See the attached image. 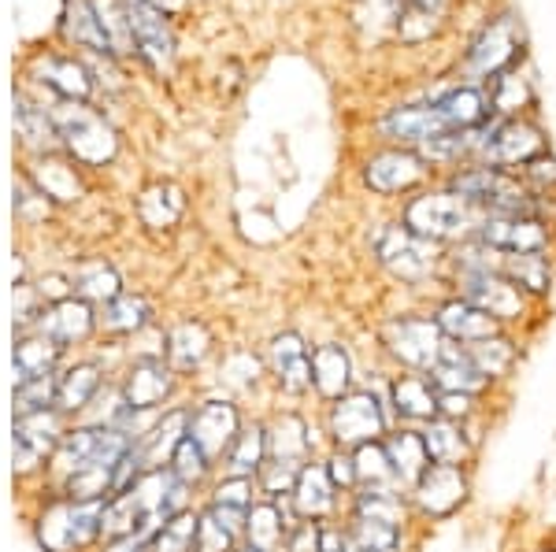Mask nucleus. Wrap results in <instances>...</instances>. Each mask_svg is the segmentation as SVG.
Instances as JSON below:
<instances>
[{
    "instance_id": "nucleus-43",
    "label": "nucleus",
    "mask_w": 556,
    "mask_h": 552,
    "mask_svg": "<svg viewBox=\"0 0 556 552\" xmlns=\"http://www.w3.org/2000/svg\"><path fill=\"white\" fill-rule=\"evenodd\" d=\"M397 527H386V523H371L353 515V527H349V545L364 552H397Z\"/></svg>"
},
{
    "instance_id": "nucleus-30",
    "label": "nucleus",
    "mask_w": 556,
    "mask_h": 552,
    "mask_svg": "<svg viewBox=\"0 0 556 552\" xmlns=\"http://www.w3.org/2000/svg\"><path fill=\"white\" fill-rule=\"evenodd\" d=\"M245 538L256 552L286 549V541H290V527H286V519H282V509H278L275 501L253 504V509H249V523H245Z\"/></svg>"
},
{
    "instance_id": "nucleus-6",
    "label": "nucleus",
    "mask_w": 556,
    "mask_h": 552,
    "mask_svg": "<svg viewBox=\"0 0 556 552\" xmlns=\"http://www.w3.org/2000/svg\"><path fill=\"white\" fill-rule=\"evenodd\" d=\"M123 20H127L130 38L138 44V56L146 60L149 67H156V70L172 67L175 34H172V23H167V12L156 0H123Z\"/></svg>"
},
{
    "instance_id": "nucleus-19",
    "label": "nucleus",
    "mask_w": 556,
    "mask_h": 552,
    "mask_svg": "<svg viewBox=\"0 0 556 552\" xmlns=\"http://www.w3.org/2000/svg\"><path fill=\"white\" fill-rule=\"evenodd\" d=\"M172 394V368L164 360H141L134 363L127 386H123V400L134 412H152L164 405V397Z\"/></svg>"
},
{
    "instance_id": "nucleus-7",
    "label": "nucleus",
    "mask_w": 556,
    "mask_h": 552,
    "mask_svg": "<svg viewBox=\"0 0 556 552\" xmlns=\"http://www.w3.org/2000/svg\"><path fill=\"white\" fill-rule=\"evenodd\" d=\"M382 431H386V415L371 389L338 397L334 408H330V434H334L338 449L353 452L367 441H379Z\"/></svg>"
},
{
    "instance_id": "nucleus-50",
    "label": "nucleus",
    "mask_w": 556,
    "mask_h": 552,
    "mask_svg": "<svg viewBox=\"0 0 556 552\" xmlns=\"http://www.w3.org/2000/svg\"><path fill=\"white\" fill-rule=\"evenodd\" d=\"M197 552H235V534L223 530L208 512L201 515V530H197Z\"/></svg>"
},
{
    "instance_id": "nucleus-36",
    "label": "nucleus",
    "mask_w": 556,
    "mask_h": 552,
    "mask_svg": "<svg viewBox=\"0 0 556 552\" xmlns=\"http://www.w3.org/2000/svg\"><path fill=\"white\" fill-rule=\"evenodd\" d=\"M501 274H508L519 290H549V260L542 253H501Z\"/></svg>"
},
{
    "instance_id": "nucleus-45",
    "label": "nucleus",
    "mask_w": 556,
    "mask_h": 552,
    "mask_svg": "<svg viewBox=\"0 0 556 552\" xmlns=\"http://www.w3.org/2000/svg\"><path fill=\"white\" fill-rule=\"evenodd\" d=\"M531 101V93H527V86L519 82L513 70H505V75L493 78V93H490V108L501 112V115H516L519 104Z\"/></svg>"
},
{
    "instance_id": "nucleus-41",
    "label": "nucleus",
    "mask_w": 556,
    "mask_h": 552,
    "mask_svg": "<svg viewBox=\"0 0 556 552\" xmlns=\"http://www.w3.org/2000/svg\"><path fill=\"white\" fill-rule=\"evenodd\" d=\"M146 323H149V300L146 297L119 293L112 305H104V331L130 334V331H141Z\"/></svg>"
},
{
    "instance_id": "nucleus-8",
    "label": "nucleus",
    "mask_w": 556,
    "mask_h": 552,
    "mask_svg": "<svg viewBox=\"0 0 556 552\" xmlns=\"http://www.w3.org/2000/svg\"><path fill=\"white\" fill-rule=\"evenodd\" d=\"M104 509L108 501H67L60 509H52L41 519V541L56 552L78 549L86 541H93L104 527Z\"/></svg>"
},
{
    "instance_id": "nucleus-5",
    "label": "nucleus",
    "mask_w": 556,
    "mask_h": 552,
    "mask_svg": "<svg viewBox=\"0 0 556 552\" xmlns=\"http://www.w3.org/2000/svg\"><path fill=\"white\" fill-rule=\"evenodd\" d=\"M382 342H386V349L405 363V368L424 371V375H427V371L438 363V356H442L450 337L442 334L438 319L405 316V319H393V323H386Z\"/></svg>"
},
{
    "instance_id": "nucleus-31",
    "label": "nucleus",
    "mask_w": 556,
    "mask_h": 552,
    "mask_svg": "<svg viewBox=\"0 0 556 552\" xmlns=\"http://www.w3.org/2000/svg\"><path fill=\"white\" fill-rule=\"evenodd\" d=\"M308 434H304V423L298 415H282L271 434H267V460H278V464H293L304 467L308 464Z\"/></svg>"
},
{
    "instance_id": "nucleus-52",
    "label": "nucleus",
    "mask_w": 556,
    "mask_h": 552,
    "mask_svg": "<svg viewBox=\"0 0 556 552\" xmlns=\"http://www.w3.org/2000/svg\"><path fill=\"white\" fill-rule=\"evenodd\" d=\"M286 552H323V527L319 523H301V527L290 530V541H286Z\"/></svg>"
},
{
    "instance_id": "nucleus-46",
    "label": "nucleus",
    "mask_w": 556,
    "mask_h": 552,
    "mask_svg": "<svg viewBox=\"0 0 556 552\" xmlns=\"http://www.w3.org/2000/svg\"><path fill=\"white\" fill-rule=\"evenodd\" d=\"M172 471H175L178 478H182L186 486H193L197 478H204V471H208V457H204V449L190 438V434L178 441V449H175V457H172Z\"/></svg>"
},
{
    "instance_id": "nucleus-34",
    "label": "nucleus",
    "mask_w": 556,
    "mask_h": 552,
    "mask_svg": "<svg viewBox=\"0 0 556 552\" xmlns=\"http://www.w3.org/2000/svg\"><path fill=\"white\" fill-rule=\"evenodd\" d=\"M38 70H41V82L49 86V89H56L64 101H86V97H89L86 67L75 64V60L49 56L45 64H38Z\"/></svg>"
},
{
    "instance_id": "nucleus-48",
    "label": "nucleus",
    "mask_w": 556,
    "mask_h": 552,
    "mask_svg": "<svg viewBox=\"0 0 556 552\" xmlns=\"http://www.w3.org/2000/svg\"><path fill=\"white\" fill-rule=\"evenodd\" d=\"M15 127L23 130V138L30 141V145H49V138L56 133V123L26 101H15Z\"/></svg>"
},
{
    "instance_id": "nucleus-47",
    "label": "nucleus",
    "mask_w": 556,
    "mask_h": 552,
    "mask_svg": "<svg viewBox=\"0 0 556 552\" xmlns=\"http://www.w3.org/2000/svg\"><path fill=\"white\" fill-rule=\"evenodd\" d=\"M52 400H56V382H52V375L30 378V382H20V386H15V405H20V415L45 412Z\"/></svg>"
},
{
    "instance_id": "nucleus-27",
    "label": "nucleus",
    "mask_w": 556,
    "mask_h": 552,
    "mask_svg": "<svg viewBox=\"0 0 556 552\" xmlns=\"http://www.w3.org/2000/svg\"><path fill=\"white\" fill-rule=\"evenodd\" d=\"M349 382H353V360H349V352L342 345H319L312 352V386L323 397L338 400L349 394Z\"/></svg>"
},
{
    "instance_id": "nucleus-39",
    "label": "nucleus",
    "mask_w": 556,
    "mask_h": 552,
    "mask_svg": "<svg viewBox=\"0 0 556 552\" xmlns=\"http://www.w3.org/2000/svg\"><path fill=\"white\" fill-rule=\"evenodd\" d=\"M197 530H201V515L178 512L160 527L149 552H197Z\"/></svg>"
},
{
    "instance_id": "nucleus-49",
    "label": "nucleus",
    "mask_w": 556,
    "mask_h": 552,
    "mask_svg": "<svg viewBox=\"0 0 556 552\" xmlns=\"http://www.w3.org/2000/svg\"><path fill=\"white\" fill-rule=\"evenodd\" d=\"M260 478H264V493L282 497V493H293V489H298L301 467H293V464H278V460H267L264 471H260Z\"/></svg>"
},
{
    "instance_id": "nucleus-38",
    "label": "nucleus",
    "mask_w": 556,
    "mask_h": 552,
    "mask_svg": "<svg viewBox=\"0 0 556 552\" xmlns=\"http://www.w3.org/2000/svg\"><path fill=\"white\" fill-rule=\"evenodd\" d=\"M471 356V363L482 371L486 378H501L508 368L516 363V349H513V342L508 337H501V334H493V337H482V342H471V345H464Z\"/></svg>"
},
{
    "instance_id": "nucleus-18",
    "label": "nucleus",
    "mask_w": 556,
    "mask_h": 552,
    "mask_svg": "<svg viewBox=\"0 0 556 552\" xmlns=\"http://www.w3.org/2000/svg\"><path fill=\"white\" fill-rule=\"evenodd\" d=\"M60 441H64V434H60L56 408H45V412L20 415V420H15V460H20V467H34L45 452H52Z\"/></svg>"
},
{
    "instance_id": "nucleus-56",
    "label": "nucleus",
    "mask_w": 556,
    "mask_h": 552,
    "mask_svg": "<svg viewBox=\"0 0 556 552\" xmlns=\"http://www.w3.org/2000/svg\"><path fill=\"white\" fill-rule=\"evenodd\" d=\"M349 552H364V549H356V545H349Z\"/></svg>"
},
{
    "instance_id": "nucleus-12",
    "label": "nucleus",
    "mask_w": 556,
    "mask_h": 552,
    "mask_svg": "<svg viewBox=\"0 0 556 552\" xmlns=\"http://www.w3.org/2000/svg\"><path fill=\"white\" fill-rule=\"evenodd\" d=\"M412 497H416L419 512L430 515V519H442V515H453L464 504L468 478H464L460 464H430L424 478L412 486Z\"/></svg>"
},
{
    "instance_id": "nucleus-53",
    "label": "nucleus",
    "mask_w": 556,
    "mask_h": 552,
    "mask_svg": "<svg viewBox=\"0 0 556 552\" xmlns=\"http://www.w3.org/2000/svg\"><path fill=\"white\" fill-rule=\"evenodd\" d=\"M327 475H330V483H334L338 489H356V486H361V483H356V464H353V452H349V449L330 457Z\"/></svg>"
},
{
    "instance_id": "nucleus-1",
    "label": "nucleus",
    "mask_w": 556,
    "mask_h": 552,
    "mask_svg": "<svg viewBox=\"0 0 556 552\" xmlns=\"http://www.w3.org/2000/svg\"><path fill=\"white\" fill-rule=\"evenodd\" d=\"M479 208L468 204L460 193H419L405 208V227L412 234L427 238V242H453L471 230H479Z\"/></svg>"
},
{
    "instance_id": "nucleus-54",
    "label": "nucleus",
    "mask_w": 556,
    "mask_h": 552,
    "mask_svg": "<svg viewBox=\"0 0 556 552\" xmlns=\"http://www.w3.org/2000/svg\"><path fill=\"white\" fill-rule=\"evenodd\" d=\"M475 412L471 397L468 394H438V420H468V415Z\"/></svg>"
},
{
    "instance_id": "nucleus-14",
    "label": "nucleus",
    "mask_w": 556,
    "mask_h": 552,
    "mask_svg": "<svg viewBox=\"0 0 556 552\" xmlns=\"http://www.w3.org/2000/svg\"><path fill=\"white\" fill-rule=\"evenodd\" d=\"M490 167H508V164H534L538 156H545V138L534 123L527 119H505L497 123L490 145L482 149Z\"/></svg>"
},
{
    "instance_id": "nucleus-16",
    "label": "nucleus",
    "mask_w": 556,
    "mask_h": 552,
    "mask_svg": "<svg viewBox=\"0 0 556 552\" xmlns=\"http://www.w3.org/2000/svg\"><path fill=\"white\" fill-rule=\"evenodd\" d=\"M238 434V412L230 405H223V400H208V405L190 412V438L201 445L208 460L235 449Z\"/></svg>"
},
{
    "instance_id": "nucleus-9",
    "label": "nucleus",
    "mask_w": 556,
    "mask_h": 552,
    "mask_svg": "<svg viewBox=\"0 0 556 552\" xmlns=\"http://www.w3.org/2000/svg\"><path fill=\"white\" fill-rule=\"evenodd\" d=\"M523 52V30H519L516 15H497L468 49V70L471 75H505L508 67L519 60Z\"/></svg>"
},
{
    "instance_id": "nucleus-57",
    "label": "nucleus",
    "mask_w": 556,
    "mask_h": 552,
    "mask_svg": "<svg viewBox=\"0 0 556 552\" xmlns=\"http://www.w3.org/2000/svg\"><path fill=\"white\" fill-rule=\"evenodd\" d=\"M549 552H556V549H549Z\"/></svg>"
},
{
    "instance_id": "nucleus-13",
    "label": "nucleus",
    "mask_w": 556,
    "mask_h": 552,
    "mask_svg": "<svg viewBox=\"0 0 556 552\" xmlns=\"http://www.w3.org/2000/svg\"><path fill=\"white\" fill-rule=\"evenodd\" d=\"M427 178V159L412 149H386V153L371 156L364 167V182L375 193H405L416 190Z\"/></svg>"
},
{
    "instance_id": "nucleus-44",
    "label": "nucleus",
    "mask_w": 556,
    "mask_h": 552,
    "mask_svg": "<svg viewBox=\"0 0 556 552\" xmlns=\"http://www.w3.org/2000/svg\"><path fill=\"white\" fill-rule=\"evenodd\" d=\"M356 515L371 523H386V527H401L405 523V501H401V493H361L356 497Z\"/></svg>"
},
{
    "instance_id": "nucleus-37",
    "label": "nucleus",
    "mask_w": 556,
    "mask_h": 552,
    "mask_svg": "<svg viewBox=\"0 0 556 552\" xmlns=\"http://www.w3.org/2000/svg\"><path fill=\"white\" fill-rule=\"evenodd\" d=\"M267 464V434L253 426V431H241L235 449H230V475L235 478H253Z\"/></svg>"
},
{
    "instance_id": "nucleus-33",
    "label": "nucleus",
    "mask_w": 556,
    "mask_h": 552,
    "mask_svg": "<svg viewBox=\"0 0 556 552\" xmlns=\"http://www.w3.org/2000/svg\"><path fill=\"white\" fill-rule=\"evenodd\" d=\"M424 441H427V452L434 464H464L471 452L468 438H464V426L453 423V420H434L427 423L424 431Z\"/></svg>"
},
{
    "instance_id": "nucleus-23",
    "label": "nucleus",
    "mask_w": 556,
    "mask_h": 552,
    "mask_svg": "<svg viewBox=\"0 0 556 552\" xmlns=\"http://www.w3.org/2000/svg\"><path fill=\"white\" fill-rule=\"evenodd\" d=\"M353 464H356V483L361 493H401V478L390 464V452L379 441H367L361 449H353Z\"/></svg>"
},
{
    "instance_id": "nucleus-55",
    "label": "nucleus",
    "mask_w": 556,
    "mask_h": 552,
    "mask_svg": "<svg viewBox=\"0 0 556 552\" xmlns=\"http://www.w3.org/2000/svg\"><path fill=\"white\" fill-rule=\"evenodd\" d=\"M235 552H256V549H253V545H249V549H235Z\"/></svg>"
},
{
    "instance_id": "nucleus-20",
    "label": "nucleus",
    "mask_w": 556,
    "mask_h": 552,
    "mask_svg": "<svg viewBox=\"0 0 556 552\" xmlns=\"http://www.w3.org/2000/svg\"><path fill=\"white\" fill-rule=\"evenodd\" d=\"M271 368L286 394H304L312 389V352L298 334H282L271 342Z\"/></svg>"
},
{
    "instance_id": "nucleus-17",
    "label": "nucleus",
    "mask_w": 556,
    "mask_h": 552,
    "mask_svg": "<svg viewBox=\"0 0 556 552\" xmlns=\"http://www.w3.org/2000/svg\"><path fill=\"white\" fill-rule=\"evenodd\" d=\"M427 378L434 382L438 394H482V389L490 386V378L482 375L479 368L471 363L468 349H464L460 342H445L442 356H438V363L427 371Z\"/></svg>"
},
{
    "instance_id": "nucleus-24",
    "label": "nucleus",
    "mask_w": 556,
    "mask_h": 552,
    "mask_svg": "<svg viewBox=\"0 0 556 552\" xmlns=\"http://www.w3.org/2000/svg\"><path fill=\"white\" fill-rule=\"evenodd\" d=\"M334 493H338V486L330 483L327 464H304L298 489H293V504H298V512L304 519L316 523L334 512Z\"/></svg>"
},
{
    "instance_id": "nucleus-11",
    "label": "nucleus",
    "mask_w": 556,
    "mask_h": 552,
    "mask_svg": "<svg viewBox=\"0 0 556 552\" xmlns=\"http://www.w3.org/2000/svg\"><path fill=\"white\" fill-rule=\"evenodd\" d=\"M475 234L497 253H545L549 248V227L538 216H482Z\"/></svg>"
},
{
    "instance_id": "nucleus-21",
    "label": "nucleus",
    "mask_w": 556,
    "mask_h": 552,
    "mask_svg": "<svg viewBox=\"0 0 556 552\" xmlns=\"http://www.w3.org/2000/svg\"><path fill=\"white\" fill-rule=\"evenodd\" d=\"M438 326L450 342H460V345H471V342H482V337H493L501 331V323L493 316H486L482 308H475L471 300H450V305L438 308Z\"/></svg>"
},
{
    "instance_id": "nucleus-51",
    "label": "nucleus",
    "mask_w": 556,
    "mask_h": 552,
    "mask_svg": "<svg viewBox=\"0 0 556 552\" xmlns=\"http://www.w3.org/2000/svg\"><path fill=\"white\" fill-rule=\"evenodd\" d=\"M215 504H227V509H253V478H235L215 489Z\"/></svg>"
},
{
    "instance_id": "nucleus-29",
    "label": "nucleus",
    "mask_w": 556,
    "mask_h": 552,
    "mask_svg": "<svg viewBox=\"0 0 556 552\" xmlns=\"http://www.w3.org/2000/svg\"><path fill=\"white\" fill-rule=\"evenodd\" d=\"M190 434V412H172L164 423L156 426L152 434H146L134 449L141 452V460H146V471H156V467H164V460L172 464V457H175V449H178V441Z\"/></svg>"
},
{
    "instance_id": "nucleus-4",
    "label": "nucleus",
    "mask_w": 556,
    "mask_h": 552,
    "mask_svg": "<svg viewBox=\"0 0 556 552\" xmlns=\"http://www.w3.org/2000/svg\"><path fill=\"white\" fill-rule=\"evenodd\" d=\"M56 133L67 141V149L75 153L83 164H93V167H101L108 164V159L115 156V133L112 127L101 119L97 112H89L83 101H67L64 108L56 112Z\"/></svg>"
},
{
    "instance_id": "nucleus-26",
    "label": "nucleus",
    "mask_w": 556,
    "mask_h": 552,
    "mask_svg": "<svg viewBox=\"0 0 556 552\" xmlns=\"http://www.w3.org/2000/svg\"><path fill=\"white\" fill-rule=\"evenodd\" d=\"M393 408L401 420L434 423L438 420V389L427 375H401L393 382Z\"/></svg>"
},
{
    "instance_id": "nucleus-25",
    "label": "nucleus",
    "mask_w": 556,
    "mask_h": 552,
    "mask_svg": "<svg viewBox=\"0 0 556 552\" xmlns=\"http://www.w3.org/2000/svg\"><path fill=\"white\" fill-rule=\"evenodd\" d=\"M64 34L75 44H83V49H93V52H104V56H112V38H108L104 30V20L101 12L93 8V0H67L64 4Z\"/></svg>"
},
{
    "instance_id": "nucleus-3",
    "label": "nucleus",
    "mask_w": 556,
    "mask_h": 552,
    "mask_svg": "<svg viewBox=\"0 0 556 552\" xmlns=\"http://www.w3.org/2000/svg\"><path fill=\"white\" fill-rule=\"evenodd\" d=\"M375 253H379V264L393 279L401 282H424L434 274L438 260V242H427V238L412 234L408 227H386L379 238H375Z\"/></svg>"
},
{
    "instance_id": "nucleus-22",
    "label": "nucleus",
    "mask_w": 556,
    "mask_h": 552,
    "mask_svg": "<svg viewBox=\"0 0 556 552\" xmlns=\"http://www.w3.org/2000/svg\"><path fill=\"white\" fill-rule=\"evenodd\" d=\"M89 331H93V311H89L86 300H75V297L56 300V305L49 311H41V319H38V334L56 342L60 349L71 342H83Z\"/></svg>"
},
{
    "instance_id": "nucleus-28",
    "label": "nucleus",
    "mask_w": 556,
    "mask_h": 552,
    "mask_svg": "<svg viewBox=\"0 0 556 552\" xmlns=\"http://www.w3.org/2000/svg\"><path fill=\"white\" fill-rule=\"evenodd\" d=\"M386 452H390V464L397 471L401 486H416L424 478V471L434 464L427 452V441H424V431H397L390 441H386Z\"/></svg>"
},
{
    "instance_id": "nucleus-42",
    "label": "nucleus",
    "mask_w": 556,
    "mask_h": 552,
    "mask_svg": "<svg viewBox=\"0 0 556 552\" xmlns=\"http://www.w3.org/2000/svg\"><path fill=\"white\" fill-rule=\"evenodd\" d=\"M75 290L83 300H104V305H112L115 297H119V274L112 271V267L104 264H86L83 271L75 274Z\"/></svg>"
},
{
    "instance_id": "nucleus-40",
    "label": "nucleus",
    "mask_w": 556,
    "mask_h": 552,
    "mask_svg": "<svg viewBox=\"0 0 556 552\" xmlns=\"http://www.w3.org/2000/svg\"><path fill=\"white\" fill-rule=\"evenodd\" d=\"M208 352V331L197 323H182L178 331L167 337V356H172L175 368H197Z\"/></svg>"
},
{
    "instance_id": "nucleus-35",
    "label": "nucleus",
    "mask_w": 556,
    "mask_h": 552,
    "mask_svg": "<svg viewBox=\"0 0 556 552\" xmlns=\"http://www.w3.org/2000/svg\"><path fill=\"white\" fill-rule=\"evenodd\" d=\"M97 389H101V371H97L93 363H78V368H71L67 375L56 382L60 412H78V408H86Z\"/></svg>"
},
{
    "instance_id": "nucleus-2",
    "label": "nucleus",
    "mask_w": 556,
    "mask_h": 552,
    "mask_svg": "<svg viewBox=\"0 0 556 552\" xmlns=\"http://www.w3.org/2000/svg\"><path fill=\"white\" fill-rule=\"evenodd\" d=\"M453 193L475 208H486L490 216H534V197L527 185H519L505 167H468V171L453 175Z\"/></svg>"
},
{
    "instance_id": "nucleus-15",
    "label": "nucleus",
    "mask_w": 556,
    "mask_h": 552,
    "mask_svg": "<svg viewBox=\"0 0 556 552\" xmlns=\"http://www.w3.org/2000/svg\"><path fill=\"white\" fill-rule=\"evenodd\" d=\"M382 133L390 141H401V145H416L424 149L427 141L442 138V133H453L450 119L438 108V101L430 104H412V108H397L382 119Z\"/></svg>"
},
{
    "instance_id": "nucleus-10",
    "label": "nucleus",
    "mask_w": 556,
    "mask_h": 552,
    "mask_svg": "<svg viewBox=\"0 0 556 552\" xmlns=\"http://www.w3.org/2000/svg\"><path fill=\"white\" fill-rule=\"evenodd\" d=\"M460 293H464V300H471L475 308H482L486 316L497 319V323L523 316V290H519L508 274H501L497 267H490V271H464Z\"/></svg>"
},
{
    "instance_id": "nucleus-32",
    "label": "nucleus",
    "mask_w": 556,
    "mask_h": 552,
    "mask_svg": "<svg viewBox=\"0 0 556 552\" xmlns=\"http://www.w3.org/2000/svg\"><path fill=\"white\" fill-rule=\"evenodd\" d=\"M56 356H60V345L49 342L45 334L23 337V342L15 345V386H20V382H30V378L52 375Z\"/></svg>"
}]
</instances>
